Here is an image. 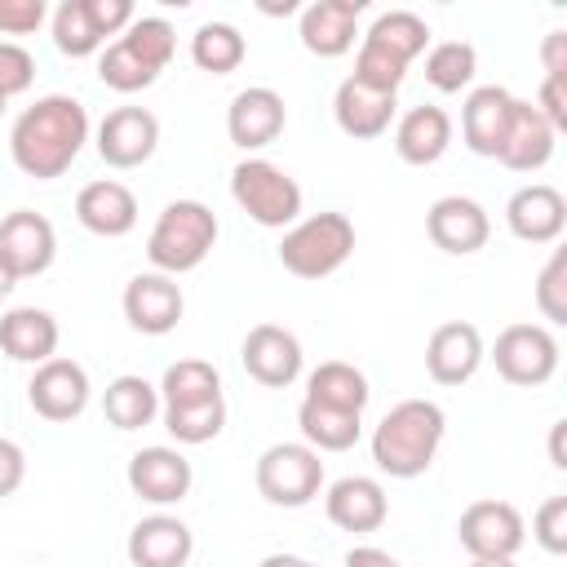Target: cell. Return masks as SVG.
Instances as JSON below:
<instances>
[{"label":"cell","mask_w":567,"mask_h":567,"mask_svg":"<svg viewBox=\"0 0 567 567\" xmlns=\"http://www.w3.org/2000/svg\"><path fill=\"white\" fill-rule=\"evenodd\" d=\"M89 142V111L80 97L71 93H49L35 97L9 128V155L13 164L35 177V182H53L62 177L80 151Z\"/></svg>","instance_id":"6da1fadb"},{"label":"cell","mask_w":567,"mask_h":567,"mask_svg":"<svg viewBox=\"0 0 567 567\" xmlns=\"http://www.w3.org/2000/svg\"><path fill=\"white\" fill-rule=\"evenodd\" d=\"M447 434V416L434 399H403L394 403L372 430V461L390 478H421Z\"/></svg>","instance_id":"7a4b0ae2"},{"label":"cell","mask_w":567,"mask_h":567,"mask_svg":"<svg viewBox=\"0 0 567 567\" xmlns=\"http://www.w3.org/2000/svg\"><path fill=\"white\" fill-rule=\"evenodd\" d=\"M425 44H430L425 18H416L412 9H390L363 31L354 53V80L381 93H399L408 66L425 53Z\"/></svg>","instance_id":"3957f363"},{"label":"cell","mask_w":567,"mask_h":567,"mask_svg":"<svg viewBox=\"0 0 567 567\" xmlns=\"http://www.w3.org/2000/svg\"><path fill=\"white\" fill-rule=\"evenodd\" d=\"M177 35L164 18H133L120 40H111L97 58V80L115 93H142L173 62Z\"/></svg>","instance_id":"277c9868"},{"label":"cell","mask_w":567,"mask_h":567,"mask_svg":"<svg viewBox=\"0 0 567 567\" xmlns=\"http://www.w3.org/2000/svg\"><path fill=\"white\" fill-rule=\"evenodd\" d=\"M217 213L199 199H173L164 204V213L155 217L151 235H146V257L159 275H186L195 266H204V257L217 244Z\"/></svg>","instance_id":"5b68a950"},{"label":"cell","mask_w":567,"mask_h":567,"mask_svg":"<svg viewBox=\"0 0 567 567\" xmlns=\"http://www.w3.org/2000/svg\"><path fill=\"white\" fill-rule=\"evenodd\" d=\"M354 252V221L346 213H315L284 230L279 266L297 279H328Z\"/></svg>","instance_id":"8992f818"},{"label":"cell","mask_w":567,"mask_h":567,"mask_svg":"<svg viewBox=\"0 0 567 567\" xmlns=\"http://www.w3.org/2000/svg\"><path fill=\"white\" fill-rule=\"evenodd\" d=\"M230 199L266 230H288L301 221V186L261 155H248L230 168Z\"/></svg>","instance_id":"52a82bcc"},{"label":"cell","mask_w":567,"mask_h":567,"mask_svg":"<svg viewBox=\"0 0 567 567\" xmlns=\"http://www.w3.org/2000/svg\"><path fill=\"white\" fill-rule=\"evenodd\" d=\"M257 492L279 509H301L323 492V461L306 443H270L257 456Z\"/></svg>","instance_id":"ba28073f"},{"label":"cell","mask_w":567,"mask_h":567,"mask_svg":"<svg viewBox=\"0 0 567 567\" xmlns=\"http://www.w3.org/2000/svg\"><path fill=\"white\" fill-rule=\"evenodd\" d=\"M492 363L509 385L532 390L558 372V341L545 323H509L492 346Z\"/></svg>","instance_id":"9c48e42d"},{"label":"cell","mask_w":567,"mask_h":567,"mask_svg":"<svg viewBox=\"0 0 567 567\" xmlns=\"http://www.w3.org/2000/svg\"><path fill=\"white\" fill-rule=\"evenodd\" d=\"M456 540L470 558H514L527 540V527L509 501H474L456 518Z\"/></svg>","instance_id":"30bf717a"},{"label":"cell","mask_w":567,"mask_h":567,"mask_svg":"<svg viewBox=\"0 0 567 567\" xmlns=\"http://www.w3.org/2000/svg\"><path fill=\"white\" fill-rule=\"evenodd\" d=\"M89 394H93V385H89L84 363L62 359V354H53L49 363H40V368L31 372V381H27V403H31V412L44 416V421H53V425L75 421V416L89 408Z\"/></svg>","instance_id":"8fae6325"},{"label":"cell","mask_w":567,"mask_h":567,"mask_svg":"<svg viewBox=\"0 0 567 567\" xmlns=\"http://www.w3.org/2000/svg\"><path fill=\"white\" fill-rule=\"evenodd\" d=\"M159 146V120L146 106H115L97 124V155L111 168H142Z\"/></svg>","instance_id":"7c38bea8"},{"label":"cell","mask_w":567,"mask_h":567,"mask_svg":"<svg viewBox=\"0 0 567 567\" xmlns=\"http://www.w3.org/2000/svg\"><path fill=\"white\" fill-rule=\"evenodd\" d=\"M182 310H186V297H182V288H177L173 275L146 270V275H133L124 284V319L142 337L173 332L182 323Z\"/></svg>","instance_id":"4fadbf2b"},{"label":"cell","mask_w":567,"mask_h":567,"mask_svg":"<svg viewBox=\"0 0 567 567\" xmlns=\"http://www.w3.org/2000/svg\"><path fill=\"white\" fill-rule=\"evenodd\" d=\"M301 341L288 332V328H279V323H257V328H248V337H244V346H239V363H244V372L257 381V385H266V390H284V385H292L297 377H301Z\"/></svg>","instance_id":"5bb4252c"},{"label":"cell","mask_w":567,"mask_h":567,"mask_svg":"<svg viewBox=\"0 0 567 567\" xmlns=\"http://www.w3.org/2000/svg\"><path fill=\"white\" fill-rule=\"evenodd\" d=\"M0 257L18 279L44 275L58 257V230L44 213L31 208H13L9 217H0Z\"/></svg>","instance_id":"9a60e30c"},{"label":"cell","mask_w":567,"mask_h":567,"mask_svg":"<svg viewBox=\"0 0 567 567\" xmlns=\"http://www.w3.org/2000/svg\"><path fill=\"white\" fill-rule=\"evenodd\" d=\"M124 478H128L133 496H142V501H151V505H177V501L190 496L195 470H190V461L177 447L155 443V447H142V452L128 456Z\"/></svg>","instance_id":"2e32d148"},{"label":"cell","mask_w":567,"mask_h":567,"mask_svg":"<svg viewBox=\"0 0 567 567\" xmlns=\"http://www.w3.org/2000/svg\"><path fill=\"white\" fill-rule=\"evenodd\" d=\"M425 235L434 239V248H443V252H452V257H470V252H478V248L487 244L492 217H487V208H483L478 199H470V195H443V199H434L430 213H425Z\"/></svg>","instance_id":"e0dca14e"},{"label":"cell","mask_w":567,"mask_h":567,"mask_svg":"<svg viewBox=\"0 0 567 567\" xmlns=\"http://www.w3.org/2000/svg\"><path fill=\"white\" fill-rule=\"evenodd\" d=\"M505 226L523 244H554L567 226V199L549 182H527L505 204Z\"/></svg>","instance_id":"ac0fdd59"},{"label":"cell","mask_w":567,"mask_h":567,"mask_svg":"<svg viewBox=\"0 0 567 567\" xmlns=\"http://www.w3.org/2000/svg\"><path fill=\"white\" fill-rule=\"evenodd\" d=\"M554 146H558V133L554 124L536 111V102H523L514 97L509 106V124H505V142L496 151V159L514 173H540L549 159H554Z\"/></svg>","instance_id":"d6986e66"},{"label":"cell","mask_w":567,"mask_h":567,"mask_svg":"<svg viewBox=\"0 0 567 567\" xmlns=\"http://www.w3.org/2000/svg\"><path fill=\"white\" fill-rule=\"evenodd\" d=\"M363 0H315L301 9L297 35L306 44V53L315 58H341L354 49L359 35V18H363Z\"/></svg>","instance_id":"ffe728a7"},{"label":"cell","mask_w":567,"mask_h":567,"mask_svg":"<svg viewBox=\"0 0 567 567\" xmlns=\"http://www.w3.org/2000/svg\"><path fill=\"white\" fill-rule=\"evenodd\" d=\"M288 124V111H284V97L266 84H252L244 93L230 97V111H226V133L239 151H261L270 146Z\"/></svg>","instance_id":"44dd1931"},{"label":"cell","mask_w":567,"mask_h":567,"mask_svg":"<svg viewBox=\"0 0 567 567\" xmlns=\"http://www.w3.org/2000/svg\"><path fill=\"white\" fill-rule=\"evenodd\" d=\"M483 363V337L474 323L465 319H452V323H439L425 341V372L430 381L439 385H465Z\"/></svg>","instance_id":"7402d4cb"},{"label":"cell","mask_w":567,"mask_h":567,"mask_svg":"<svg viewBox=\"0 0 567 567\" xmlns=\"http://www.w3.org/2000/svg\"><path fill=\"white\" fill-rule=\"evenodd\" d=\"M75 217L89 235H102V239H120L137 226V195L115 182V177H97L89 186H80L75 195Z\"/></svg>","instance_id":"603a6c76"},{"label":"cell","mask_w":567,"mask_h":567,"mask_svg":"<svg viewBox=\"0 0 567 567\" xmlns=\"http://www.w3.org/2000/svg\"><path fill=\"white\" fill-rule=\"evenodd\" d=\"M323 509H328L332 527L363 536V532H377V527L385 523L390 501H385V487H381L377 478H368V474H346V478H337V483L328 487Z\"/></svg>","instance_id":"cb8c5ba5"},{"label":"cell","mask_w":567,"mask_h":567,"mask_svg":"<svg viewBox=\"0 0 567 567\" xmlns=\"http://www.w3.org/2000/svg\"><path fill=\"white\" fill-rule=\"evenodd\" d=\"M394 111H399V93L368 89V84H359L354 75H346V80L337 84L332 115H337V128H341L346 137H359V142L381 137V133L390 128Z\"/></svg>","instance_id":"d4e9b609"},{"label":"cell","mask_w":567,"mask_h":567,"mask_svg":"<svg viewBox=\"0 0 567 567\" xmlns=\"http://www.w3.org/2000/svg\"><path fill=\"white\" fill-rule=\"evenodd\" d=\"M128 563L133 567H186L195 554V536L173 514H151L128 532Z\"/></svg>","instance_id":"484cf974"},{"label":"cell","mask_w":567,"mask_h":567,"mask_svg":"<svg viewBox=\"0 0 567 567\" xmlns=\"http://www.w3.org/2000/svg\"><path fill=\"white\" fill-rule=\"evenodd\" d=\"M509 106H514V93L501 89V84H478L470 89L465 106H461V137L474 155H487L496 159L501 142H505V124H509Z\"/></svg>","instance_id":"4316f807"},{"label":"cell","mask_w":567,"mask_h":567,"mask_svg":"<svg viewBox=\"0 0 567 567\" xmlns=\"http://www.w3.org/2000/svg\"><path fill=\"white\" fill-rule=\"evenodd\" d=\"M447 146H452V115L443 106H430V102L425 106H412L394 124V151L412 168L439 164L447 155Z\"/></svg>","instance_id":"83f0119b"},{"label":"cell","mask_w":567,"mask_h":567,"mask_svg":"<svg viewBox=\"0 0 567 567\" xmlns=\"http://www.w3.org/2000/svg\"><path fill=\"white\" fill-rule=\"evenodd\" d=\"M0 350L13 363H49L58 354V319L40 306H13L0 319Z\"/></svg>","instance_id":"f1b7e54d"},{"label":"cell","mask_w":567,"mask_h":567,"mask_svg":"<svg viewBox=\"0 0 567 567\" xmlns=\"http://www.w3.org/2000/svg\"><path fill=\"white\" fill-rule=\"evenodd\" d=\"M306 399H310V403H323V408H337V412L363 416L372 390H368V377H363L354 363L328 359V363H319V368L306 377Z\"/></svg>","instance_id":"f546056e"},{"label":"cell","mask_w":567,"mask_h":567,"mask_svg":"<svg viewBox=\"0 0 567 567\" xmlns=\"http://www.w3.org/2000/svg\"><path fill=\"white\" fill-rule=\"evenodd\" d=\"M159 408H164L159 403V390L146 377H137V372H124V377H115L102 390V412H106V421L115 430H142V425H151L159 416Z\"/></svg>","instance_id":"4dcf8cb0"},{"label":"cell","mask_w":567,"mask_h":567,"mask_svg":"<svg viewBox=\"0 0 567 567\" xmlns=\"http://www.w3.org/2000/svg\"><path fill=\"white\" fill-rule=\"evenodd\" d=\"M297 425H301V443L315 447V452H350L363 434V416L337 412V408H323V403H310V399H301Z\"/></svg>","instance_id":"1f68e13d"},{"label":"cell","mask_w":567,"mask_h":567,"mask_svg":"<svg viewBox=\"0 0 567 567\" xmlns=\"http://www.w3.org/2000/svg\"><path fill=\"white\" fill-rule=\"evenodd\" d=\"M164 408H182V403H208L221 399V372L208 359H177L164 368V381L155 385Z\"/></svg>","instance_id":"d6a6232c"},{"label":"cell","mask_w":567,"mask_h":567,"mask_svg":"<svg viewBox=\"0 0 567 567\" xmlns=\"http://www.w3.org/2000/svg\"><path fill=\"white\" fill-rule=\"evenodd\" d=\"M244 58H248V40L230 22H204L190 35V62L208 75H230Z\"/></svg>","instance_id":"836d02e7"},{"label":"cell","mask_w":567,"mask_h":567,"mask_svg":"<svg viewBox=\"0 0 567 567\" xmlns=\"http://www.w3.org/2000/svg\"><path fill=\"white\" fill-rule=\"evenodd\" d=\"M49 27H53L58 53H66V58H93L106 44V35L97 31V22L89 13V0H62L53 9V22Z\"/></svg>","instance_id":"e575fe53"},{"label":"cell","mask_w":567,"mask_h":567,"mask_svg":"<svg viewBox=\"0 0 567 567\" xmlns=\"http://www.w3.org/2000/svg\"><path fill=\"white\" fill-rule=\"evenodd\" d=\"M474 71H478V53L474 44L465 40H443L425 53V84L439 89V93H461L474 84Z\"/></svg>","instance_id":"d590c367"},{"label":"cell","mask_w":567,"mask_h":567,"mask_svg":"<svg viewBox=\"0 0 567 567\" xmlns=\"http://www.w3.org/2000/svg\"><path fill=\"white\" fill-rule=\"evenodd\" d=\"M164 416V430L186 443V447H199V443H213L221 430H226V399H208V403H182V408H159Z\"/></svg>","instance_id":"8d00e7d4"},{"label":"cell","mask_w":567,"mask_h":567,"mask_svg":"<svg viewBox=\"0 0 567 567\" xmlns=\"http://www.w3.org/2000/svg\"><path fill=\"white\" fill-rule=\"evenodd\" d=\"M536 310L549 323H567V248H554V257L536 275Z\"/></svg>","instance_id":"74e56055"},{"label":"cell","mask_w":567,"mask_h":567,"mask_svg":"<svg viewBox=\"0 0 567 567\" xmlns=\"http://www.w3.org/2000/svg\"><path fill=\"white\" fill-rule=\"evenodd\" d=\"M31 80H35V58H31V49H22L18 40H0V97L9 102V97H18V93H27Z\"/></svg>","instance_id":"f35d334b"},{"label":"cell","mask_w":567,"mask_h":567,"mask_svg":"<svg viewBox=\"0 0 567 567\" xmlns=\"http://www.w3.org/2000/svg\"><path fill=\"white\" fill-rule=\"evenodd\" d=\"M532 536H536V545L545 549V554H567V496H549L540 509H536V518H532Z\"/></svg>","instance_id":"ab89813d"},{"label":"cell","mask_w":567,"mask_h":567,"mask_svg":"<svg viewBox=\"0 0 567 567\" xmlns=\"http://www.w3.org/2000/svg\"><path fill=\"white\" fill-rule=\"evenodd\" d=\"M49 18L44 0H0V35H31Z\"/></svg>","instance_id":"60d3db41"},{"label":"cell","mask_w":567,"mask_h":567,"mask_svg":"<svg viewBox=\"0 0 567 567\" xmlns=\"http://www.w3.org/2000/svg\"><path fill=\"white\" fill-rule=\"evenodd\" d=\"M536 111L554 124V133L567 128V80H540V93H536Z\"/></svg>","instance_id":"b9f144b4"},{"label":"cell","mask_w":567,"mask_h":567,"mask_svg":"<svg viewBox=\"0 0 567 567\" xmlns=\"http://www.w3.org/2000/svg\"><path fill=\"white\" fill-rule=\"evenodd\" d=\"M27 478V452L13 439H0V501L13 496Z\"/></svg>","instance_id":"7bdbcfd3"},{"label":"cell","mask_w":567,"mask_h":567,"mask_svg":"<svg viewBox=\"0 0 567 567\" xmlns=\"http://www.w3.org/2000/svg\"><path fill=\"white\" fill-rule=\"evenodd\" d=\"M540 62L549 80H567V31H549L540 44Z\"/></svg>","instance_id":"ee69618b"},{"label":"cell","mask_w":567,"mask_h":567,"mask_svg":"<svg viewBox=\"0 0 567 567\" xmlns=\"http://www.w3.org/2000/svg\"><path fill=\"white\" fill-rule=\"evenodd\" d=\"M341 567H403V563L390 549H381V545H350Z\"/></svg>","instance_id":"f6af8a7d"},{"label":"cell","mask_w":567,"mask_h":567,"mask_svg":"<svg viewBox=\"0 0 567 567\" xmlns=\"http://www.w3.org/2000/svg\"><path fill=\"white\" fill-rule=\"evenodd\" d=\"M563 434H567V421H554V430H549V461H554V470H567V452H563Z\"/></svg>","instance_id":"bcb514c9"},{"label":"cell","mask_w":567,"mask_h":567,"mask_svg":"<svg viewBox=\"0 0 567 567\" xmlns=\"http://www.w3.org/2000/svg\"><path fill=\"white\" fill-rule=\"evenodd\" d=\"M257 567H315V563H306V558H297V554H266Z\"/></svg>","instance_id":"7dc6e473"},{"label":"cell","mask_w":567,"mask_h":567,"mask_svg":"<svg viewBox=\"0 0 567 567\" xmlns=\"http://www.w3.org/2000/svg\"><path fill=\"white\" fill-rule=\"evenodd\" d=\"M13 288H18V275H13V270L4 266V257H0V301H4Z\"/></svg>","instance_id":"c3c4849f"},{"label":"cell","mask_w":567,"mask_h":567,"mask_svg":"<svg viewBox=\"0 0 567 567\" xmlns=\"http://www.w3.org/2000/svg\"><path fill=\"white\" fill-rule=\"evenodd\" d=\"M470 567H518L514 558H470Z\"/></svg>","instance_id":"681fc988"},{"label":"cell","mask_w":567,"mask_h":567,"mask_svg":"<svg viewBox=\"0 0 567 567\" xmlns=\"http://www.w3.org/2000/svg\"><path fill=\"white\" fill-rule=\"evenodd\" d=\"M4 106H9V102H4V97H0V115H4Z\"/></svg>","instance_id":"f907efd6"}]
</instances>
